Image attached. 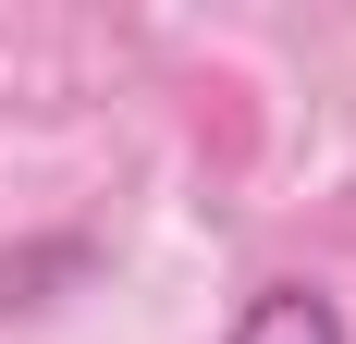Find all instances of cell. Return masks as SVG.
<instances>
[{
	"label": "cell",
	"mask_w": 356,
	"mask_h": 344,
	"mask_svg": "<svg viewBox=\"0 0 356 344\" xmlns=\"http://www.w3.org/2000/svg\"><path fill=\"white\" fill-rule=\"evenodd\" d=\"M234 344H356V332H344V308H332L320 283H258L246 320H234Z\"/></svg>",
	"instance_id": "6da1fadb"
}]
</instances>
